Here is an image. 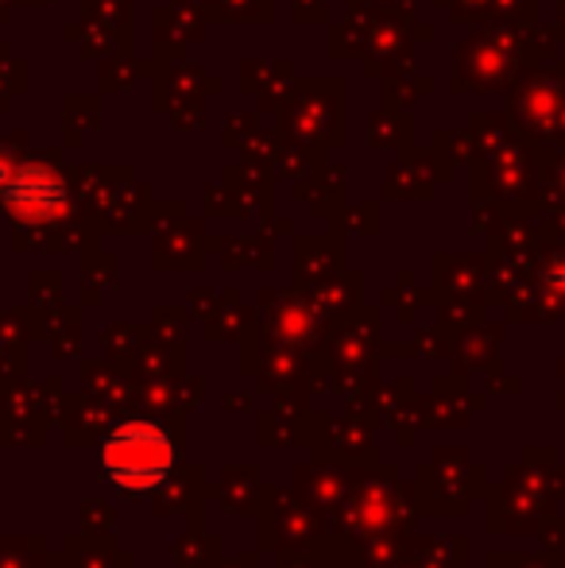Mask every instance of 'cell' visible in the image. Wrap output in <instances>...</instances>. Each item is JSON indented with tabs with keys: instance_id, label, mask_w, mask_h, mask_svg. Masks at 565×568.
Returning <instances> with one entry per match:
<instances>
[{
	"instance_id": "6da1fadb",
	"label": "cell",
	"mask_w": 565,
	"mask_h": 568,
	"mask_svg": "<svg viewBox=\"0 0 565 568\" xmlns=\"http://www.w3.org/2000/svg\"><path fill=\"white\" fill-rule=\"evenodd\" d=\"M105 476L124 491H151L159 487L174 468V449L167 434L151 422H129V426L113 429L101 449Z\"/></svg>"
}]
</instances>
